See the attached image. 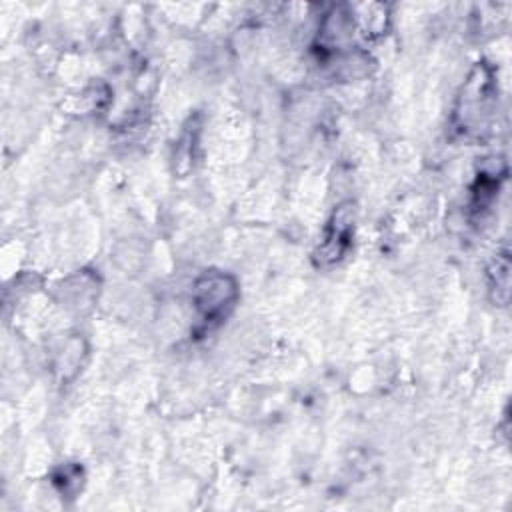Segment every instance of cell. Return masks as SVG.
I'll list each match as a JSON object with an SVG mask.
<instances>
[{"mask_svg":"<svg viewBox=\"0 0 512 512\" xmlns=\"http://www.w3.org/2000/svg\"><path fill=\"white\" fill-rule=\"evenodd\" d=\"M490 278H492V290H496V302L506 304L508 302V288H510V260L508 254L496 256L492 268H490Z\"/></svg>","mask_w":512,"mask_h":512,"instance_id":"4","label":"cell"},{"mask_svg":"<svg viewBox=\"0 0 512 512\" xmlns=\"http://www.w3.org/2000/svg\"><path fill=\"white\" fill-rule=\"evenodd\" d=\"M192 298L202 328H212L234 308L238 288L232 276L224 272H206L196 280Z\"/></svg>","mask_w":512,"mask_h":512,"instance_id":"2","label":"cell"},{"mask_svg":"<svg viewBox=\"0 0 512 512\" xmlns=\"http://www.w3.org/2000/svg\"><path fill=\"white\" fill-rule=\"evenodd\" d=\"M352 232H354V210L350 204H344L334 212V216L326 228L324 242L320 244V248L316 252V258L320 260V264L338 262L350 248Z\"/></svg>","mask_w":512,"mask_h":512,"instance_id":"3","label":"cell"},{"mask_svg":"<svg viewBox=\"0 0 512 512\" xmlns=\"http://www.w3.org/2000/svg\"><path fill=\"white\" fill-rule=\"evenodd\" d=\"M496 106V84L492 70L480 64L472 70L462 86L458 104L454 108V128L462 136L480 134L488 128Z\"/></svg>","mask_w":512,"mask_h":512,"instance_id":"1","label":"cell"}]
</instances>
